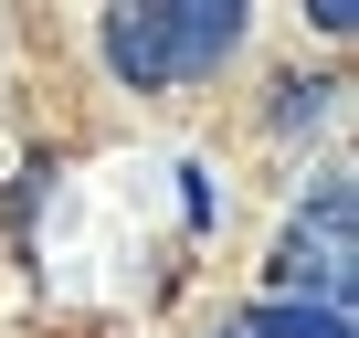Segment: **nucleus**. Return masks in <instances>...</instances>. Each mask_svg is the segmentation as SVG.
<instances>
[{"instance_id":"3","label":"nucleus","mask_w":359,"mask_h":338,"mask_svg":"<svg viewBox=\"0 0 359 338\" xmlns=\"http://www.w3.org/2000/svg\"><path fill=\"white\" fill-rule=\"evenodd\" d=\"M243 338H348V306H296V296H264L243 317Z\"/></svg>"},{"instance_id":"1","label":"nucleus","mask_w":359,"mask_h":338,"mask_svg":"<svg viewBox=\"0 0 359 338\" xmlns=\"http://www.w3.org/2000/svg\"><path fill=\"white\" fill-rule=\"evenodd\" d=\"M233 43H243V11H233V0H127V11L95 22V53H106L116 85H137V95H169V85L222 74Z\"/></svg>"},{"instance_id":"5","label":"nucleus","mask_w":359,"mask_h":338,"mask_svg":"<svg viewBox=\"0 0 359 338\" xmlns=\"http://www.w3.org/2000/svg\"><path fill=\"white\" fill-rule=\"evenodd\" d=\"M212 338H243V327H212Z\"/></svg>"},{"instance_id":"2","label":"nucleus","mask_w":359,"mask_h":338,"mask_svg":"<svg viewBox=\"0 0 359 338\" xmlns=\"http://www.w3.org/2000/svg\"><path fill=\"white\" fill-rule=\"evenodd\" d=\"M348 264H359V191L327 180L317 212L285 222V243H275V285H285L296 306H348Z\"/></svg>"},{"instance_id":"4","label":"nucleus","mask_w":359,"mask_h":338,"mask_svg":"<svg viewBox=\"0 0 359 338\" xmlns=\"http://www.w3.org/2000/svg\"><path fill=\"white\" fill-rule=\"evenodd\" d=\"M327 106H338V85H327V74H285V85H275V127H317Z\"/></svg>"}]
</instances>
